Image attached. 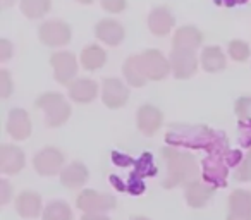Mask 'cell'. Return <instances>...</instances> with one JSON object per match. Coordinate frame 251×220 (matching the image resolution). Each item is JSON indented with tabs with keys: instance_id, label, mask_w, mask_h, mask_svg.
<instances>
[{
	"instance_id": "6da1fadb",
	"label": "cell",
	"mask_w": 251,
	"mask_h": 220,
	"mask_svg": "<svg viewBox=\"0 0 251 220\" xmlns=\"http://www.w3.org/2000/svg\"><path fill=\"white\" fill-rule=\"evenodd\" d=\"M165 164H167V177L164 181L165 188L176 186H188L198 177V164L195 157L188 151H181L177 148H164L162 150Z\"/></svg>"
},
{
	"instance_id": "7a4b0ae2",
	"label": "cell",
	"mask_w": 251,
	"mask_h": 220,
	"mask_svg": "<svg viewBox=\"0 0 251 220\" xmlns=\"http://www.w3.org/2000/svg\"><path fill=\"white\" fill-rule=\"evenodd\" d=\"M36 107L45 112L49 127H60L71 117V105L60 93H43L36 98Z\"/></svg>"
},
{
	"instance_id": "3957f363",
	"label": "cell",
	"mask_w": 251,
	"mask_h": 220,
	"mask_svg": "<svg viewBox=\"0 0 251 220\" xmlns=\"http://www.w3.org/2000/svg\"><path fill=\"white\" fill-rule=\"evenodd\" d=\"M71 26L59 19H50L45 21L38 28V38L47 47H64L71 42Z\"/></svg>"
},
{
	"instance_id": "277c9868",
	"label": "cell",
	"mask_w": 251,
	"mask_h": 220,
	"mask_svg": "<svg viewBox=\"0 0 251 220\" xmlns=\"http://www.w3.org/2000/svg\"><path fill=\"white\" fill-rule=\"evenodd\" d=\"M50 66L53 69V77L57 83L69 86L77 74V60L71 52H55L50 57Z\"/></svg>"
},
{
	"instance_id": "5b68a950",
	"label": "cell",
	"mask_w": 251,
	"mask_h": 220,
	"mask_svg": "<svg viewBox=\"0 0 251 220\" xmlns=\"http://www.w3.org/2000/svg\"><path fill=\"white\" fill-rule=\"evenodd\" d=\"M76 205L84 213H103L115 206V198L95 189H84L77 195Z\"/></svg>"
},
{
	"instance_id": "8992f818",
	"label": "cell",
	"mask_w": 251,
	"mask_h": 220,
	"mask_svg": "<svg viewBox=\"0 0 251 220\" xmlns=\"http://www.w3.org/2000/svg\"><path fill=\"white\" fill-rule=\"evenodd\" d=\"M33 167L40 175H55L64 169V155L59 148L47 147L33 158Z\"/></svg>"
},
{
	"instance_id": "52a82bcc",
	"label": "cell",
	"mask_w": 251,
	"mask_h": 220,
	"mask_svg": "<svg viewBox=\"0 0 251 220\" xmlns=\"http://www.w3.org/2000/svg\"><path fill=\"white\" fill-rule=\"evenodd\" d=\"M141 60H143L145 73H147L148 79L151 81H162L172 73L171 69V60L160 52V50H145L141 53Z\"/></svg>"
},
{
	"instance_id": "ba28073f",
	"label": "cell",
	"mask_w": 251,
	"mask_h": 220,
	"mask_svg": "<svg viewBox=\"0 0 251 220\" xmlns=\"http://www.w3.org/2000/svg\"><path fill=\"white\" fill-rule=\"evenodd\" d=\"M169 60H171L172 74L177 79H189L198 71V57L195 55V52H189V50L172 49Z\"/></svg>"
},
{
	"instance_id": "9c48e42d",
	"label": "cell",
	"mask_w": 251,
	"mask_h": 220,
	"mask_svg": "<svg viewBox=\"0 0 251 220\" xmlns=\"http://www.w3.org/2000/svg\"><path fill=\"white\" fill-rule=\"evenodd\" d=\"M129 100V88L117 77H107L101 84V101L108 108H121Z\"/></svg>"
},
{
	"instance_id": "30bf717a",
	"label": "cell",
	"mask_w": 251,
	"mask_h": 220,
	"mask_svg": "<svg viewBox=\"0 0 251 220\" xmlns=\"http://www.w3.org/2000/svg\"><path fill=\"white\" fill-rule=\"evenodd\" d=\"M136 124H138V129L145 136H153L162 127V124H164V116H162L160 110L157 107H153V105L150 103L141 105L136 114Z\"/></svg>"
},
{
	"instance_id": "8fae6325",
	"label": "cell",
	"mask_w": 251,
	"mask_h": 220,
	"mask_svg": "<svg viewBox=\"0 0 251 220\" xmlns=\"http://www.w3.org/2000/svg\"><path fill=\"white\" fill-rule=\"evenodd\" d=\"M31 119H29V114L23 108H12L11 114H9L7 119V133L12 140L23 141L28 140L29 134H31Z\"/></svg>"
},
{
	"instance_id": "7c38bea8",
	"label": "cell",
	"mask_w": 251,
	"mask_h": 220,
	"mask_svg": "<svg viewBox=\"0 0 251 220\" xmlns=\"http://www.w3.org/2000/svg\"><path fill=\"white\" fill-rule=\"evenodd\" d=\"M25 167V153L21 148L14 145H2L0 147V172L7 175L19 174Z\"/></svg>"
},
{
	"instance_id": "4fadbf2b",
	"label": "cell",
	"mask_w": 251,
	"mask_h": 220,
	"mask_svg": "<svg viewBox=\"0 0 251 220\" xmlns=\"http://www.w3.org/2000/svg\"><path fill=\"white\" fill-rule=\"evenodd\" d=\"M95 35L105 45L117 47L124 40L126 31H124V26L119 21H115V19H101L95 26Z\"/></svg>"
},
{
	"instance_id": "5bb4252c",
	"label": "cell",
	"mask_w": 251,
	"mask_h": 220,
	"mask_svg": "<svg viewBox=\"0 0 251 220\" xmlns=\"http://www.w3.org/2000/svg\"><path fill=\"white\" fill-rule=\"evenodd\" d=\"M203 177L208 184L226 186L227 177V164L224 162V153L210 155L203 162Z\"/></svg>"
},
{
	"instance_id": "9a60e30c",
	"label": "cell",
	"mask_w": 251,
	"mask_h": 220,
	"mask_svg": "<svg viewBox=\"0 0 251 220\" xmlns=\"http://www.w3.org/2000/svg\"><path fill=\"white\" fill-rule=\"evenodd\" d=\"M176 24V19L172 16V12L167 7L160 5V7H155L153 11L148 16V28L153 33L155 36H165L172 31Z\"/></svg>"
},
{
	"instance_id": "2e32d148",
	"label": "cell",
	"mask_w": 251,
	"mask_h": 220,
	"mask_svg": "<svg viewBox=\"0 0 251 220\" xmlns=\"http://www.w3.org/2000/svg\"><path fill=\"white\" fill-rule=\"evenodd\" d=\"M215 193V186H210L201 181H193L186 186L184 198L191 208H203Z\"/></svg>"
},
{
	"instance_id": "e0dca14e",
	"label": "cell",
	"mask_w": 251,
	"mask_h": 220,
	"mask_svg": "<svg viewBox=\"0 0 251 220\" xmlns=\"http://www.w3.org/2000/svg\"><path fill=\"white\" fill-rule=\"evenodd\" d=\"M203 42V35L195 26H182L174 33L172 38V49L174 50H189L195 52Z\"/></svg>"
},
{
	"instance_id": "ac0fdd59",
	"label": "cell",
	"mask_w": 251,
	"mask_h": 220,
	"mask_svg": "<svg viewBox=\"0 0 251 220\" xmlns=\"http://www.w3.org/2000/svg\"><path fill=\"white\" fill-rule=\"evenodd\" d=\"M98 84L93 79L79 77L69 84V98L76 103H90L97 98Z\"/></svg>"
},
{
	"instance_id": "d6986e66",
	"label": "cell",
	"mask_w": 251,
	"mask_h": 220,
	"mask_svg": "<svg viewBox=\"0 0 251 220\" xmlns=\"http://www.w3.org/2000/svg\"><path fill=\"white\" fill-rule=\"evenodd\" d=\"M16 210L23 219H36L42 213V196L35 191H23L16 198Z\"/></svg>"
},
{
	"instance_id": "ffe728a7",
	"label": "cell",
	"mask_w": 251,
	"mask_h": 220,
	"mask_svg": "<svg viewBox=\"0 0 251 220\" xmlns=\"http://www.w3.org/2000/svg\"><path fill=\"white\" fill-rule=\"evenodd\" d=\"M122 73H124V77H126V81H127V84H131V86H134V88L145 86L148 81L141 55H131L129 59L124 62Z\"/></svg>"
},
{
	"instance_id": "44dd1931",
	"label": "cell",
	"mask_w": 251,
	"mask_h": 220,
	"mask_svg": "<svg viewBox=\"0 0 251 220\" xmlns=\"http://www.w3.org/2000/svg\"><path fill=\"white\" fill-rule=\"evenodd\" d=\"M88 169L81 162H73V164L66 165L60 172V182H62L66 188L76 189L81 188L84 182L88 181Z\"/></svg>"
},
{
	"instance_id": "7402d4cb",
	"label": "cell",
	"mask_w": 251,
	"mask_h": 220,
	"mask_svg": "<svg viewBox=\"0 0 251 220\" xmlns=\"http://www.w3.org/2000/svg\"><path fill=\"white\" fill-rule=\"evenodd\" d=\"M200 62L206 73H219V71L226 69L227 66L226 55L220 50V47H205L201 55H200Z\"/></svg>"
},
{
	"instance_id": "603a6c76",
	"label": "cell",
	"mask_w": 251,
	"mask_h": 220,
	"mask_svg": "<svg viewBox=\"0 0 251 220\" xmlns=\"http://www.w3.org/2000/svg\"><path fill=\"white\" fill-rule=\"evenodd\" d=\"M229 212L232 215L251 217V193L246 189H236L230 193Z\"/></svg>"
},
{
	"instance_id": "cb8c5ba5",
	"label": "cell",
	"mask_w": 251,
	"mask_h": 220,
	"mask_svg": "<svg viewBox=\"0 0 251 220\" xmlns=\"http://www.w3.org/2000/svg\"><path fill=\"white\" fill-rule=\"evenodd\" d=\"M81 66L86 71H97L105 66L107 62V53L101 47L98 45H88L81 52Z\"/></svg>"
},
{
	"instance_id": "d4e9b609",
	"label": "cell",
	"mask_w": 251,
	"mask_h": 220,
	"mask_svg": "<svg viewBox=\"0 0 251 220\" xmlns=\"http://www.w3.org/2000/svg\"><path fill=\"white\" fill-rule=\"evenodd\" d=\"M21 12L28 19H38L43 18L52 7V0H21L19 2Z\"/></svg>"
},
{
	"instance_id": "484cf974",
	"label": "cell",
	"mask_w": 251,
	"mask_h": 220,
	"mask_svg": "<svg viewBox=\"0 0 251 220\" xmlns=\"http://www.w3.org/2000/svg\"><path fill=\"white\" fill-rule=\"evenodd\" d=\"M43 220H73V210L66 201H52L43 210Z\"/></svg>"
},
{
	"instance_id": "4316f807",
	"label": "cell",
	"mask_w": 251,
	"mask_h": 220,
	"mask_svg": "<svg viewBox=\"0 0 251 220\" xmlns=\"http://www.w3.org/2000/svg\"><path fill=\"white\" fill-rule=\"evenodd\" d=\"M250 53H251L250 45H248L246 42H243V40H232V42L229 43V55L232 57L236 62H244V60H248Z\"/></svg>"
},
{
	"instance_id": "83f0119b",
	"label": "cell",
	"mask_w": 251,
	"mask_h": 220,
	"mask_svg": "<svg viewBox=\"0 0 251 220\" xmlns=\"http://www.w3.org/2000/svg\"><path fill=\"white\" fill-rule=\"evenodd\" d=\"M236 114L241 121L251 119V97H241L236 103Z\"/></svg>"
},
{
	"instance_id": "f1b7e54d",
	"label": "cell",
	"mask_w": 251,
	"mask_h": 220,
	"mask_svg": "<svg viewBox=\"0 0 251 220\" xmlns=\"http://www.w3.org/2000/svg\"><path fill=\"white\" fill-rule=\"evenodd\" d=\"M100 5L110 14H119L127 7V0H100Z\"/></svg>"
},
{
	"instance_id": "f546056e",
	"label": "cell",
	"mask_w": 251,
	"mask_h": 220,
	"mask_svg": "<svg viewBox=\"0 0 251 220\" xmlns=\"http://www.w3.org/2000/svg\"><path fill=\"white\" fill-rule=\"evenodd\" d=\"M12 90H14V84H12L11 74L5 69H2L0 71V97L7 98L12 93Z\"/></svg>"
},
{
	"instance_id": "4dcf8cb0",
	"label": "cell",
	"mask_w": 251,
	"mask_h": 220,
	"mask_svg": "<svg viewBox=\"0 0 251 220\" xmlns=\"http://www.w3.org/2000/svg\"><path fill=\"white\" fill-rule=\"evenodd\" d=\"M234 177H236L237 181H250L251 179V151H250V155L241 162V165L237 167Z\"/></svg>"
},
{
	"instance_id": "1f68e13d",
	"label": "cell",
	"mask_w": 251,
	"mask_h": 220,
	"mask_svg": "<svg viewBox=\"0 0 251 220\" xmlns=\"http://www.w3.org/2000/svg\"><path fill=\"white\" fill-rule=\"evenodd\" d=\"M12 53H14L12 43L5 38L0 40V62H7V60L12 57Z\"/></svg>"
},
{
	"instance_id": "d6a6232c",
	"label": "cell",
	"mask_w": 251,
	"mask_h": 220,
	"mask_svg": "<svg viewBox=\"0 0 251 220\" xmlns=\"http://www.w3.org/2000/svg\"><path fill=\"white\" fill-rule=\"evenodd\" d=\"M12 198V186L7 181H0V203L5 205Z\"/></svg>"
},
{
	"instance_id": "836d02e7",
	"label": "cell",
	"mask_w": 251,
	"mask_h": 220,
	"mask_svg": "<svg viewBox=\"0 0 251 220\" xmlns=\"http://www.w3.org/2000/svg\"><path fill=\"white\" fill-rule=\"evenodd\" d=\"M81 220H110L105 213H83Z\"/></svg>"
},
{
	"instance_id": "e575fe53",
	"label": "cell",
	"mask_w": 251,
	"mask_h": 220,
	"mask_svg": "<svg viewBox=\"0 0 251 220\" xmlns=\"http://www.w3.org/2000/svg\"><path fill=\"white\" fill-rule=\"evenodd\" d=\"M227 220H251V217H241V215H232V213H229Z\"/></svg>"
},
{
	"instance_id": "d590c367",
	"label": "cell",
	"mask_w": 251,
	"mask_h": 220,
	"mask_svg": "<svg viewBox=\"0 0 251 220\" xmlns=\"http://www.w3.org/2000/svg\"><path fill=\"white\" fill-rule=\"evenodd\" d=\"M16 0H0V7L2 9H7V7H11L12 4H14Z\"/></svg>"
},
{
	"instance_id": "8d00e7d4",
	"label": "cell",
	"mask_w": 251,
	"mask_h": 220,
	"mask_svg": "<svg viewBox=\"0 0 251 220\" xmlns=\"http://www.w3.org/2000/svg\"><path fill=\"white\" fill-rule=\"evenodd\" d=\"M76 2H79V4H84V5H88V4H91L93 0H76Z\"/></svg>"
},
{
	"instance_id": "74e56055",
	"label": "cell",
	"mask_w": 251,
	"mask_h": 220,
	"mask_svg": "<svg viewBox=\"0 0 251 220\" xmlns=\"http://www.w3.org/2000/svg\"><path fill=\"white\" fill-rule=\"evenodd\" d=\"M131 220H150V219H147V217H133Z\"/></svg>"
}]
</instances>
